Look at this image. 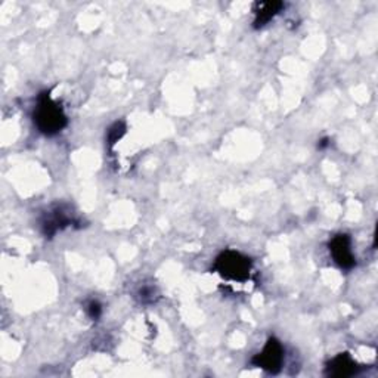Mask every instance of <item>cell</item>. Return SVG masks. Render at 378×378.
Returning a JSON list of instances; mask_svg holds the SVG:
<instances>
[{"label": "cell", "instance_id": "5", "mask_svg": "<svg viewBox=\"0 0 378 378\" xmlns=\"http://www.w3.org/2000/svg\"><path fill=\"white\" fill-rule=\"evenodd\" d=\"M77 223L70 211H65L62 206L53 209L49 214H46L42 220V232L46 238H52L58 231L64 227Z\"/></svg>", "mask_w": 378, "mask_h": 378}, {"label": "cell", "instance_id": "9", "mask_svg": "<svg viewBox=\"0 0 378 378\" xmlns=\"http://www.w3.org/2000/svg\"><path fill=\"white\" fill-rule=\"evenodd\" d=\"M86 312L88 315L93 319V321H97L99 319V316L102 315V307L99 304V302L97 300H90L86 303Z\"/></svg>", "mask_w": 378, "mask_h": 378}, {"label": "cell", "instance_id": "8", "mask_svg": "<svg viewBox=\"0 0 378 378\" xmlns=\"http://www.w3.org/2000/svg\"><path fill=\"white\" fill-rule=\"evenodd\" d=\"M125 133H126V125L123 123V121H117V123H114L110 127V130H108V134H106L108 145L113 146L115 142H118L121 138H123Z\"/></svg>", "mask_w": 378, "mask_h": 378}, {"label": "cell", "instance_id": "4", "mask_svg": "<svg viewBox=\"0 0 378 378\" xmlns=\"http://www.w3.org/2000/svg\"><path fill=\"white\" fill-rule=\"evenodd\" d=\"M328 248L337 266L344 269V271H350L355 267L356 259L352 251V239L349 235L339 234L332 237L328 242Z\"/></svg>", "mask_w": 378, "mask_h": 378}, {"label": "cell", "instance_id": "7", "mask_svg": "<svg viewBox=\"0 0 378 378\" xmlns=\"http://www.w3.org/2000/svg\"><path fill=\"white\" fill-rule=\"evenodd\" d=\"M284 9L282 2H258L254 5V29H262Z\"/></svg>", "mask_w": 378, "mask_h": 378}, {"label": "cell", "instance_id": "6", "mask_svg": "<svg viewBox=\"0 0 378 378\" xmlns=\"http://www.w3.org/2000/svg\"><path fill=\"white\" fill-rule=\"evenodd\" d=\"M359 372L355 359L349 354H340L332 358L326 367V374L328 377H352Z\"/></svg>", "mask_w": 378, "mask_h": 378}, {"label": "cell", "instance_id": "10", "mask_svg": "<svg viewBox=\"0 0 378 378\" xmlns=\"http://www.w3.org/2000/svg\"><path fill=\"white\" fill-rule=\"evenodd\" d=\"M141 300L144 302V303H146V302H153L154 300V290L151 288V287H144L142 290H141Z\"/></svg>", "mask_w": 378, "mask_h": 378}, {"label": "cell", "instance_id": "1", "mask_svg": "<svg viewBox=\"0 0 378 378\" xmlns=\"http://www.w3.org/2000/svg\"><path fill=\"white\" fill-rule=\"evenodd\" d=\"M33 120L38 132L46 136H55L69 125L64 108L50 98V92L38 93Z\"/></svg>", "mask_w": 378, "mask_h": 378}, {"label": "cell", "instance_id": "2", "mask_svg": "<svg viewBox=\"0 0 378 378\" xmlns=\"http://www.w3.org/2000/svg\"><path fill=\"white\" fill-rule=\"evenodd\" d=\"M251 260L247 255L234 250L222 251L214 262V271L229 281L246 282L250 279Z\"/></svg>", "mask_w": 378, "mask_h": 378}, {"label": "cell", "instance_id": "11", "mask_svg": "<svg viewBox=\"0 0 378 378\" xmlns=\"http://www.w3.org/2000/svg\"><path fill=\"white\" fill-rule=\"evenodd\" d=\"M330 145V139L326 138V139H322L319 144H318V148L319 150H323V148H327Z\"/></svg>", "mask_w": 378, "mask_h": 378}, {"label": "cell", "instance_id": "3", "mask_svg": "<svg viewBox=\"0 0 378 378\" xmlns=\"http://www.w3.org/2000/svg\"><path fill=\"white\" fill-rule=\"evenodd\" d=\"M284 363V347L275 337H269L263 350L251 359V365L262 368L269 374H278Z\"/></svg>", "mask_w": 378, "mask_h": 378}]
</instances>
